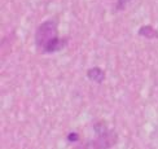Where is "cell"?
<instances>
[{
    "instance_id": "obj_1",
    "label": "cell",
    "mask_w": 158,
    "mask_h": 149,
    "mask_svg": "<svg viewBox=\"0 0 158 149\" xmlns=\"http://www.w3.org/2000/svg\"><path fill=\"white\" fill-rule=\"evenodd\" d=\"M55 39H57V27L53 21H47L39 26L35 35V40L39 47L44 48L48 43L55 40Z\"/></svg>"
},
{
    "instance_id": "obj_2",
    "label": "cell",
    "mask_w": 158,
    "mask_h": 149,
    "mask_svg": "<svg viewBox=\"0 0 158 149\" xmlns=\"http://www.w3.org/2000/svg\"><path fill=\"white\" fill-rule=\"evenodd\" d=\"M100 126H101V123H97L95 126V131L97 132L98 136L94 141V147L96 149H109L111 145L115 144L117 135L111 131H108L104 125H102V127H100Z\"/></svg>"
},
{
    "instance_id": "obj_3",
    "label": "cell",
    "mask_w": 158,
    "mask_h": 149,
    "mask_svg": "<svg viewBox=\"0 0 158 149\" xmlns=\"http://www.w3.org/2000/svg\"><path fill=\"white\" fill-rule=\"evenodd\" d=\"M65 43H66V40L65 39H55V40H52L51 43H48L45 47L43 48V51L44 52H57V51H60V49H62L64 48V45H65Z\"/></svg>"
},
{
    "instance_id": "obj_4",
    "label": "cell",
    "mask_w": 158,
    "mask_h": 149,
    "mask_svg": "<svg viewBox=\"0 0 158 149\" xmlns=\"http://www.w3.org/2000/svg\"><path fill=\"white\" fill-rule=\"evenodd\" d=\"M88 78L91 81H94L96 83H101L104 81V71L101 69H98V68H94V69H91L88 70Z\"/></svg>"
},
{
    "instance_id": "obj_5",
    "label": "cell",
    "mask_w": 158,
    "mask_h": 149,
    "mask_svg": "<svg viewBox=\"0 0 158 149\" xmlns=\"http://www.w3.org/2000/svg\"><path fill=\"white\" fill-rule=\"evenodd\" d=\"M139 34L141 36H145V38H150V39H153V38H158V31L154 30L152 26H144V27H141L139 30Z\"/></svg>"
},
{
    "instance_id": "obj_6",
    "label": "cell",
    "mask_w": 158,
    "mask_h": 149,
    "mask_svg": "<svg viewBox=\"0 0 158 149\" xmlns=\"http://www.w3.org/2000/svg\"><path fill=\"white\" fill-rule=\"evenodd\" d=\"M130 3V0H118L117 2V9L122 10L123 8H126V5Z\"/></svg>"
},
{
    "instance_id": "obj_7",
    "label": "cell",
    "mask_w": 158,
    "mask_h": 149,
    "mask_svg": "<svg viewBox=\"0 0 158 149\" xmlns=\"http://www.w3.org/2000/svg\"><path fill=\"white\" fill-rule=\"evenodd\" d=\"M68 139H69L70 141H75V140H78V135H77V134H70Z\"/></svg>"
}]
</instances>
